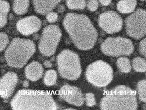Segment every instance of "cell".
I'll list each match as a JSON object with an SVG mask.
<instances>
[{
    "instance_id": "cell-1",
    "label": "cell",
    "mask_w": 146,
    "mask_h": 110,
    "mask_svg": "<svg viewBox=\"0 0 146 110\" xmlns=\"http://www.w3.org/2000/svg\"><path fill=\"white\" fill-rule=\"evenodd\" d=\"M63 25L76 48L86 50L94 47L97 40L98 32L87 16L67 13L64 16Z\"/></svg>"
},
{
    "instance_id": "cell-2",
    "label": "cell",
    "mask_w": 146,
    "mask_h": 110,
    "mask_svg": "<svg viewBox=\"0 0 146 110\" xmlns=\"http://www.w3.org/2000/svg\"><path fill=\"white\" fill-rule=\"evenodd\" d=\"M14 110H55L57 105L52 95L47 91L21 89L10 102Z\"/></svg>"
},
{
    "instance_id": "cell-3",
    "label": "cell",
    "mask_w": 146,
    "mask_h": 110,
    "mask_svg": "<svg viewBox=\"0 0 146 110\" xmlns=\"http://www.w3.org/2000/svg\"><path fill=\"white\" fill-rule=\"evenodd\" d=\"M100 108L103 110H136L137 109L136 93L128 87L118 85L102 97Z\"/></svg>"
},
{
    "instance_id": "cell-4",
    "label": "cell",
    "mask_w": 146,
    "mask_h": 110,
    "mask_svg": "<svg viewBox=\"0 0 146 110\" xmlns=\"http://www.w3.org/2000/svg\"><path fill=\"white\" fill-rule=\"evenodd\" d=\"M35 49V45L32 40L14 38L6 48V61L12 68H21L33 56Z\"/></svg>"
},
{
    "instance_id": "cell-5",
    "label": "cell",
    "mask_w": 146,
    "mask_h": 110,
    "mask_svg": "<svg viewBox=\"0 0 146 110\" xmlns=\"http://www.w3.org/2000/svg\"><path fill=\"white\" fill-rule=\"evenodd\" d=\"M60 76L68 80L78 79L82 72L81 64L77 53L68 49L63 50L56 57Z\"/></svg>"
},
{
    "instance_id": "cell-6",
    "label": "cell",
    "mask_w": 146,
    "mask_h": 110,
    "mask_svg": "<svg viewBox=\"0 0 146 110\" xmlns=\"http://www.w3.org/2000/svg\"><path fill=\"white\" fill-rule=\"evenodd\" d=\"M86 78L91 84L98 87H104L111 82L113 78V69L107 62L98 60L87 66Z\"/></svg>"
},
{
    "instance_id": "cell-7",
    "label": "cell",
    "mask_w": 146,
    "mask_h": 110,
    "mask_svg": "<svg viewBox=\"0 0 146 110\" xmlns=\"http://www.w3.org/2000/svg\"><path fill=\"white\" fill-rule=\"evenodd\" d=\"M62 37L59 27L56 25H50L44 28L39 42L38 49L40 53L46 57L52 56Z\"/></svg>"
},
{
    "instance_id": "cell-8",
    "label": "cell",
    "mask_w": 146,
    "mask_h": 110,
    "mask_svg": "<svg viewBox=\"0 0 146 110\" xmlns=\"http://www.w3.org/2000/svg\"><path fill=\"white\" fill-rule=\"evenodd\" d=\"M102 52L106 56L118 57L129 56L134 50L132 41L124 37H108L102 44Z\"/></svg>"
},
{
    "instance_id": "cell-9",
    "label": "cell",
    "mask_w": 146,
    "mask_h": 110,
    "mask_svg": "<svg viewBox=\"0 0 146 110\" xmlns=\"http://www.w3.org/2000/svg\"><path fill=\"white\" fill-rule=\"evenodd\" d=\"M125 30L128 36L140 39L146 33V11L143 9H138L128 16L125 20Z\"/></svg>"
},
{
    "instance_id": "cell-10",
    "label": "cell",
    "mask_w": 146,
    "mask_h": 110,
    "mask_svg": "<svg viewBox=\"0 0 146 110\" xmlns=\"http://www.w3.org/2000/svg\"><path fill=\"white\" fill-rule=\"evenodd\" d=\"M98 23L104 31L109 34H113L121 29L123 19L117 13L107 11L100 14L98 19Z\"/></svg>"
},
{
    "instance_id": "cell-11",
    "label": "cell",
    "mask_w": 146,
    "mask_h": 110,
    "mask_svg": "<svg viewBox=\"0 0 146 110\" xmlns=\"http://www.w3.org/2000/svg\"><path fill=\"white\" fill-rule=\"evenodd\" d=\"M59 95L66 102L75 106L80 107L84 103V99L82 92L76 87L64 84L60 88Z\"/></svg>"
},
{
    "instance_id": "cell-12",
    "label": "cell",
    "mask_w": 146,
    "mask_h": 110,
    "mask_svg": "<svg viewBox=\"0 0 146 110\" xmlns=\"http://www.w3.org/2000/svg\"><path fill=\"white\" fill-rule=\"evenodd\" d=\"M41 26V21L35 15H30L21 18L16 23L17 30L24 36H29L37 32Z\"/></svg>"
},
{
    "instance_id": "cell-13",
    "label": "cell",
    "mask_w": 146,
    "mask_h": 110,
    "mask_svg": "<svg viewBox=\"0 0 146 110\" xmlns=\"http://www.w3.org/2000/svg\"><path fill=\"white\" fill-rule=\"evenodd\" d=\"M17 74L13 72H9L0 78V97L6 99L11 96L18 83Z\"/></svg>"
},
{
    "instance_id": "cell-14",
    "label": "cell",
    "mask_w": 146,
    "mask_h": 110,
    "mask_svg": "<svg viewBox=\"0 0 146 110\" xmlns=\"http://www.w3.org/2000/svg\"><path fill=\"white\" fill-rule=\"evenodd\" d=\"M43 68L40 63L38 61H32L29 63L25 69L26 77L31 81H36L43 76Z\"/></svg>"
},
{
    "instance_id": "cell-15",
    "label": "cell",
    "mask_w": 146,
    "mask_h": 110,
    "mask_svg": "<svg viewBox=\"0 0 146 110\" xmlns=\"http://www.w3.org/2000/svg\"><path fill=\"white\" fill-rule=\"evenodd\" d=\"M35 12L41 15H46L51 11L60 0H32Z\"/></svg>"
},
{
    "instance_id": "cell-16",
    "label": "cell",
    "mask_w": 146,
    "mask_h": 110,
    "mask_svg": "<svg viewBox=\"0 0 146 110\" xmlns=\"http://www.w3.org/2000/svg\"><path fill=\"white\" fill-rule=\"evenodd\" d=\"M136 5V0H120L117 3L116 8L120 13L129 14L134 11Z\"/></svg>"
},
{
    "instance_id": "cell-17",
    "label": "cell",
    "mask_w": 146,
    "mask_h": 110,
    "mask_svg": "<svg viewBox=\"0 0 146 110\" xmlns=\"http://www.w3.org/2000/svg\"><path fill=\"white\" fill-rule=\"evenodd\" d=\"M29 5L30 0H14L12 9L17 15H23L28 11Z\"/></svg>"
},
{
    "instance_id": "cell-18",
    "label": "cell",
    "mask_w": 146,
    "mask_h": 110,
    "mask_svg": "<svg viewBox=\"0 0 146 110\" xmlns=\"http://www.w3.org/2000/svg\"><path fill=\"white\" fill-rule=\"evenodd\" d=\"M10 8V5L7 1L0 0V28L5 26L7 22V16Z\"/></svg>"
},
{
    "instance_id": "cell-19",
    "label": "cell",
    "mask_w": 146,
    "mask_h": 110,
    "mask_svg": "<svg viewBox=\"0 0 146 110\" xmlns=\"http://www.w3.org/2000/svg\"><path fill=\"white\" fill-rule=\"evenodd\" d=\"M116 65L118 69L122 73H128L131 69V64L129 58L121 57L116 61Z\"/></svg>"
},
{
    "instance_id": "cell-20",
    "label": "cell",
    "mask_w": 146,
    "mask_h": 110,
    "mask_svg": "<svg viewBox=\"0 0 146 110\" xmlns=\"http://www.w3.org/2000/svg\"><path fill=\"white\" fill-rule=\"evenodd\" d=\"M57 80L56 72L54 69H48L44 73L43 77V82L47 86L54 85Z\"/></svg>"
},
{
    "instance_id": "cell-21",
    "label": "cell",
    "mask_w": 146,
    "mask_h": 110,
    "mask_svg": "<svg viewBox=\"0 0 146 110\" xmlns=\"http://www.w3.org/2000/svg\"><path fill=\"white\" fill-rule=\"evenodd\" d=\"M132 68L138 72H145L146 70V62L145 58L136 57L132 60Z\"/></svg>"
},
{
    "instance_id": "cell-22",
    "label": "cell",
    "mask_w": 146,
    "mask_h": 110,
    "mask_svg": "<svg viewBox=\"0 0 146 110\" xmlns=\"http://www.w3.org/2000/svg\"><path fill=\"white\" fill-rule=\"evenodd\" d=\"M66 5L71 10H82L86 6V0H67Z\"/></svg>"
},
{
    "instance_id": "cell-23",
    "label": "cell",
    "mask_w": 146,
    "mask_h": 110,
    "mask_svg": "<svg viewBox=\"0 0 146 110\" xmlns=\"http://www.w3.org/2000/svg\"><path fill=\"white\" fill-rule=\"evenodd\" d=\"M138 97L143 103L146 102V80L143 79L140 81L137 85Z\"/></svg>"
},
{
    "instance_id": "cell-24",
    "label": "cell",
    "mask_w": 146,
    "mask_h": 110,
    "mask_svg": "<svg viewBox=\"0 0 146 110\" xmlns=\"http://www.w3.org/2000/svg\"><path fill=\"white\" fill-rule=\"evenodd\" d=\"M9 42L8 36L3 32H0V52L5 49Z\"/></svg>"
},
{
    "instance_id": "cell-25",
    "label": "cell",
    "mask_w": 146,
    "mask_h": 110,
    "mask_svg": "<svg viewBox=\"0 0 146 110\" xmlns=\"http://www.w3.org/2000/svg\"><path fill=\"white\" fill-rule=\"evenodd\" d=\"M85 100L88 107H93L95 104V95L91 92L86 93Z\"/></svg>"
},
{
    "instance_id": "cell-26",
    "label": "cell",
    "mask_w": 146,
    "mask_h": 110,
    "mask_svg": "<svg viewBox=\"0 0 146 110\" xmlns=\"http://www.w3.org/2000/svg\"><path fill=\"white\" fill-rule=\"evenodd\" d=\"M88 9L91 11H95L99 6L98 0H88L86 2Z\"/></svg>"
},
{
    "instance_id": "cell-27",
    "label": "cell",
    "mask_w": 146,
    "mask_h": 110,
    "mask_svg": "<svg viewBox=\"0 0 146 110\" xmlns=\"http://www.w3.org/2000/svg\"><path fill=\"white\" fill-rule=\"evenodd\" d=\"M58 18V14L54 11H50L46 14V19L50 23H55L57 21Z\"/></svg>"
},
{
    "instance_id": "cell-28",
    "label": "cell",
    "mask_w": 146,
    "mask_h": 110,
    "mask_svg": "<svg viewBox=\"0 0 146 110\" xmlns=\"http://www.w3.org/2000/svg\"><path fill=\"white\" fill-rule=\"evenodd\" d=\"M140 53L144 57L146 56V39L144 38L139 43V46Z\"/></svg>"
},
{
    "instance_id": "cell-29",
    "label": "cell",
    "mask_w": 146,
    "mask_h": 110,
    "mask_svg": "<svg viewBox=\"0 0 146 110\" xmlns=\"http://www.w3.org/2000/svg\"><path fill=\"white\" fill-rule=\"evenodd\" d=\"M98 1L102 6H108L109 5H110L112 0H98Z\"/></svg>"
},
{
    "instance_id": "cell-30",
    "label": "cell",
    "mask_w": 146,
    "mask_h": 110,
    "mask_svg": "<svg viewBox=\"0 0 146 110\" xmlns=\"http://www.w3.org/2000/svg\"><path fill=\"white\" fill-rule=\"evenodd\" d=\"M44 66H45L46 68H51L52 66L51 62L50 61H44Z\"/></svg>"
},
{
    "instance_id": "cell-31",
    "label": "cell",
    "mask_w": 146,
    "mask_h": 110,
    "mask_svg": "<svg viewBox=\"0 0 146 110\" xmlns=\"http://www.w3.org/2000/svg\"><path fill=\"white\" fill-rule=\"evenodd\" d=\"M59 11H60V12H62V11H63L64 10V7L63 6V5H61V6H59Z\"/></svg>"
},
{
    "instance_id": "cell-32",
    "label": "cell",
    "mask_w": 146,
    "mask_h": 110,
    "mask_svg": "<svg viewBox=\"0 0 146 110\" xmlns=\"http://www.w3.org/2000/svg\"><path fill=\"white\" fill-rule=\"evenodd\" d=\"M140 1H144L145 0H140Z\"/></svg>"
}]
</instances>
